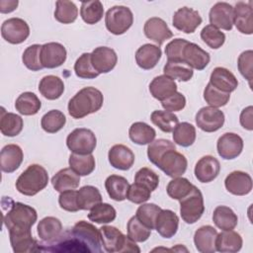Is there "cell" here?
I'll return each mask as SVG.
<instances>
[{"label": "cell", "mask_w": 253, "mask_h": 253, "mask_svg": "<svg viewBox=\"0 0 253 253\" xmlns=\"http://www.w3.org/2000/svg\"><path fill=\"white\" fill-rule=\"evenodd\" d=\"M149 92L152 97L160 102L177 92L176 82L165 74L156 76L149 84Z\"/></svg>", "instance_id": "28"}, {"label": "cell", "mask_w": 253, "mask_h": 253, "mask_svg": "<svg viewBox=\"0 0 253 253\" xmlns=\"http://www.w3.org/2000/svg\"><path fill=\"white\" fill-rule=\"evenodd\" d=\"M130 140L138 145H145L152 142L156 136L155 129L143 122L133 123L128 129Z\"/></svg>", "instance_id": "35"}, {"label": "cell", "mask_w": 253, "mask_h": 253, "mask_svg": "<svg viewBox=\"0 0 253 253\" xmlns=\"http://www.w3.org/2000/svg\"><path fill=\"white\" fill-rule=\"evenodd\" d=\"M71 231L86 245L89 252H102L101 233L95 225L85 220H79L73 225Z\"/></svg>", "instance_id": "9"}, {"label": "cell", "mask_w": 253, "mask_h": 253, "mask_svg": "<svg viewBox=\"0 0 253 253\" xmlns=\"http://www.w3.org/2000/svg\"><path fill=\"white\" fill-rule=\"evenodd\" d=\"M127 236L134 242H144L146 241L151 233V230L142 224L135 215L131 216L127 221L126 225Z\"/></svg>", "instance_id": "53"}, {"label": "cell", "mask_w": 253, "mask_h": 253, "mask_svg": "<svg viewBox=\"0 0 253 253\" xmlns=\"http://www.w3.org/2000/svg\"><path fill=\"white\" fill-rule=\"evenodd\" d=\"M161 106L164 108V110L169 112H179L183 110L186 106V98L185 96L180 93L176 92L172 96L168 97L164 101L161 102Z\"/></svg>", "instance_id": "61"}, {"label": "cell", "mask_w": 253, "mask_h": 253, "mask_svg": "<svg viewBox=\"0 0 253 253\" xmlns=\"http://www.w3.org/2000/svg\"><path fill=\"white\" fill-rule=\"evenodd\" d=\"M242 237L233 230H223L215 238V251L221 253H236L242 248Z\"/></svg>", "instance_id": "30"}, {"label": "cell", "mask_w": 253, "mask_h": 253, "mask_svg": "<svg viewBox=\"0 0 253 253\" xmlns=\"http://www.w3.org/2000/svg\"><path fill=\"white\" fill-rule=\"evenodd\" d=\"M237 66L240 74L249 82V85L251 86L253 77V51L251 49L241 52L237 59Z\"/></svg>", "instance_id": "57"}, {"label": "cell", "mask_w": 253, "mask_h": 253, "mask_svg": "<svg viewBox=\"0 0 253 253\" xmlns=\"http://www.w3.org/2000/svg\"><path fill=\"white\" fill-rule=\"evenodd\" d=\"M162 55L161 48L158 45L145 43L138 47L135 52V61L137 65L144 69L149 70L156 66Z\"/></svg>", "instance_id": "29"}, {"label": "cell", "mask_w": 253, "mask_h": 253, "mask_svg": "<svg viewBox=\"0 0 253 253\" xmlns=\"http://www.w3.org/2000/svg\"><path fill=\"white\" fill-rule=\"evenodd\" d=\"M38 235L44 242L55 240L62 233V223L54 216H45L38 223Z\"/></svg>", "instance_id": "32"}, {"label": "cell", "mask_w": 253, "mask_h": 253, "mask_svg": "<svg viewBox=\"0 0 253 253\" xmlns=\"http://www.w3.org/2000/svg\"><path fill=\"white\" fill-rule=\"evenodd\" d=\"M12 249L15 253L32 252L39 250V242L33 237L30 230H9Z\"/></svg>", "instance_id": "24"}, {"label": "cell", "mask_w": 253, "mask_h": 253, "mask_svg": "<svg viewBox=\"0 0 253 253\" xmlns=\"http://www.w3.org/2000/svg\"><path fill=\"white\" fill-rule=\"evenodd\" d=\"M99 230L101 233L102 245L107 252H140L136 243L117 227L103 225Z\"/></svg>", "instance_id": "4"}, {"label": "cell", "mask_w": 253, "mask_h": 253, "mask_svg": "<svg viewBox=\"0 0 253 253\" xmlns=\"http://www.w3.org/2000/svg\"><path fill=\"white\" fill-rule=\"evenodd\" d=\"M203 20L197 10L189 7L178 9L172 19V25L185 34H192L202 24Z\"/></svg>", "instance_id": "12"}, {"label": "cell", "mask_w": 253, "mask_h": 253, "mask_svg": "<svg viewBox=\"0 0 253 253\" xmlns=\"http://www.w3.org/2000/svg\"><path fill=\"white\" fill-rule=\"evenodd\" d=\"M240 125L247 130L253 129V107L248 106L242 110L240 114Z\"/></svg>", "instance_id": "62"}, {"label": "cell", "mask_w": 253, "mask_h": 253, "mask_svg": "<svg viewBox=\"0 0 253 253\" xmlns=\"http://www.w3.org/2000/svg\"><path fill=\"white\" fill-rule=\"evenodd\" d=\"M117 216V211L113 206L107 203H100L93 207L88 213V218L99 224H106L114 221Z\"/></svg>", "instance_id": "44"}, {"label": "cell", "mask_w": 253, "mask_h": 253, "mask_svg": "<svg viewBox=\"0 0 253 253\" xmlns=\"http://www.w3.org/2000/svg\"><path fill=\"white\" fill-rule=\"evenodd\" d=\"M58 204L60 208L66 211L75 212L80 211L77 204V191L75 190L61 192L58 197Z\"/></svg>", "instance_id": "60"}, {"label": "cell", "mask_w": 253, "mask_h": 253, "mask_svg": "<svg viewBox=\"0 0 253 253\" xmlns=\"http://www.w3.org/2000/svg\"><path fill=\"white\" fill-rule=\"evenodd\" d=\"M104 15V7L101 1H84L81 3L80 16L82 20L89 25H94L100 22Z\"/></svg>", "instance_id": "41"}, {"label": "cell", "mask_w": 253, "mask_h": 253, "mask_svg": "<svg viewBox=\"0 0 253 253\" xmlns=\"http://www.w3.org/2000/svg\"><path fill=\"white\" fill-rule=\"evenodd\" d=\"M144 35L147 39L161 45L166 40L173 37L172 31L168 28L166 22L158 17L149 18L143 27Z\"/></svg>", "instance_id": "21"}, {"label": "cell", "mask_w": 253, "mask_h": 253, "mask_svg": "<svg viewBox=\"0 0 253 253\" xmlns=\"http://www.w3.org/2000/svg\"><path fill=\"white\" fill-rule=\"evenodd\" d=\"M74 71L77 77L82 79H94L100 74L94 69L91 62V53H82L74 63Z\"/></svg>", "instance_id": "49"}, {"label": "cell", "mask_w": 253, "mask_h": 253, "mask_svg": "<svg viewBox=\"0 0 253 253\" xmlns=\"http://www.w3.org/2000/svg\"><path fill=\"white\" fill-rule=\"evenodd\" d=\"M128 187L127 180L120 175H110L105 181V188L109 197L116 202H122L126 199Z\"/></svg>", "instance_id": "34"}, {"label": "cell", "mask_w": 253, "mask_h": 253, "mask_svg": "<svg viewBox=\"0 0 253 253\" xmlns=\"http://www.w3.org/2000/svg\"><path fill=\"white\" fill-rule=\"evenodd\" d=\"M24 126L23 119L14 113H8L2 108L0 117V130L5 136H16L18 135Z\"/></svg>", "instance_id": "37"}, {"label": "cell", "mask_w": 253, "mask_h": 253, "mask_svg": "<svg viewBox=\"0 0 253 253\" xmlns=\"http://www.w3.org/2000/svg\"><path fill=\"white\" fill-rule=\"evenodd\" d=\"M134 182L141 184L151 192L155 191L159 185V176L150 168H140L134 176Z\"/></svg>", "instance_id": "56"}, {"label": "cell", "mask_w": 253, "mask_h": 253, "mask_svg": "<svg viewBox=\"0 0 253 253\" xmlns=\"http://www.w3.org/2000/svg\"><path fill=\"white\" fill-rule=\"evenodd\" d=\"M66 123L64 114L59 110H50L42 117V128L48 133H55L59 131Z\"/></svg>", "instance_id": "47"}, {"label": "cell", "mask_w": 253, "mask_h": 253, "mask_svg": "<svg viewBox=\"0 0 253 253\" xmlns=\"http://www.w3.org/2000/svg\"><path fill=\"white\" fill-rule=\"evenodd\" d=\"M210 83L216 89L224 92L231 93L236 90L238 81L235 75L224 67H215L210 76Z\"/></svg>", "instance_id": "25"}, {"label": "cell", "mask_w": 253, "mask_h": 253, "mask_svg": "<svg viewBox=\"0 0 253 253\" xmlns=\"http://www.w3.org/2000/svg\"><path fill=\"white\" fill-rule=\"evenodd\" d=\"M155 166L162 170L167 176L176 178L186 172L188 161L185 155L176 151V149H170L161 155Z\"/></svg>", "instance_id": "8"}, {"label": "cell", "mask_w": 253, "mask_h": 253, "mask_svg": "<svg viewBox=\"0 0 253 253\" xmlns=\"http://www.w3.org/2000/svg\"><path fill=\"white\" fill-rule=\"evenodd\" d=\"M196 124L199 128L206 132L218 130L224 124V114L214 107H203L196 114Z\"/></svg>", "instance_id": "11"}, {"label": "cell", "mask_w": 253, "mask_h": 253, "mask_svg": "<svg viewBox=\"0 0 253 253\" xmlns=\"http://www.w3.org/2000/svg\"><path fill=\"white\" fill-rule=\"evenodd\" d=\"M204 99L211 107L219 108V107L225 106L228 103V101L230 99V94L224 93V92L214 88L209 82L204 90Z\"/></svg>", "instance_id": "55"}, {"label": "cell", "mask_w": 253, "mask_h": 253, "mask_svg": "<svg viewBox=\"0 0 253 253\" xmlns=\"http://www.w3.org/2000/svg\"><path fill=\"white\" fill-rule=\"evenodd\" d=\"M67 52L63 44L59 42H47L42 45L41 62L43 68H55L66 60Z\"/></svg>", "instance_id": "14"}, {"label": "cell", "mask_w": 253, "mask_h": 253, "mask_svg": "<svg viewBox=\"0 0 253 253\" xmlns=\"http://www.w3.org/2000/svg\"><path fill=\"white\" fill-rule=\"evenodd\" d=\"M150 120L153 125L159 127L163 132H171L175 128V126L179 124L178 117L169 111H161L156 110L153 111Z\"/></svg>", "instance_id": "46"}, {"label": "cell", "mask_w": 253, "mask_h": 253, "mask_svg": "<svg viewBox=\"0 0 253 253\" xmlns=\"http://www.w3.org/2000/svg\"><path fill=\"white\" fill-rule=\"evenodd\" d=\"M66 145L72 153L92 154L97 145V138L91 129L79 127L68 134Z\"/></svg>", "instance_id": "7"}, {"label": "cell", "mask_w": 253, "mask_h": 253, "mask_svg": "<svg viewBox=\"0 0 253 253\" xmlns=\"http://www.w3.org/2000/svg\"><path fill=\"white\" fill-rule=\"evenodd\" d=\"M39 91L45 99L56 100L64 92V83L55 75H46L40 81Z\"/></svg>", "instance_id": "33"}, {"label": "cell", "mask_w": 253, "mask_h": 253, "mask_svg": "<svg viewBox=\"0 0 253 253\" xmlns=\"http://www.w3.org/2000/svg\"><path fill=\"white\" fill-rule=\"evenodd\" d=\"M163 72L173 80L183 82L189 81L194 75L193 69L183 61H167L163 67Z\"/></svg>", "instance_id": "42"}, {"label": "cell", "mask_w": 253, "mask_h": 253, "mask_svg": "<svg viewBox=\"0 0 253 253\" xmlns=\"http://www.w3.org/2000/svg\"><path fill=\"white\" fill-rule=\"evenodd\" d=\"M19 2L17 0H1L0 1V12L3 14L11 13L17 9Z\"/></svg>", "instance_id": "63"}, {"label": "cell", "mask_w": 253, "mask_h": 253, "mask_svg": "<svg viewBox=\"0 0 253 253\" xmlns=\"http://www.w3.org/2000/svg\"><path fill=\"white\" fill-rule=\"evenodd\" d=\"M194 185L184 177L173 178L167 185L166 192L168 196L173 200L180 201L185 198L192 191Z\"/></svg>", "instance_id": "48"}, {"label": "cell", "mask_w": 253, "mask_h": 253, "mask_svg": "<svg viewBox=\"0 0 253 253\" xmlns=\"http://www.w3.org/2000/svg\"><path fill=\"white\" fill-rule=\"evenodd\" d=\"M212 221L221 230H232L238 223V217L229 207L218 206L213 211Z\"/></svg>", "instance_id": "36"}, {"label": "cell", "mask_w": 253, "mask_h": 253, "mask_svg": "<svg viewBox=\"0 0 253 253\" xmlns=\"http://www.w3.org/2000/svg\"><path fill=\"white\" fill-rule=\"evenodd\" d=\"M51 184L54 190L59 193L67 190H74L80 184V176L70 167L63 168L51 178Z\"/></svg>", "instance_id": "31"}, {"label": "cell", "mask_w": 253, "mask_h": 253, "mask_svg": "<svg viewBox=\"0 0 253 253\" xmlns=\"http://www.w3.org/2000/svg\"><path fill=\"white\" fill-rule=\"evenodd\" d=\"M179 217L171 210H162L158 212L154 228L163 238L173 237L178 230Z\"/></svg>", "instance_id": "23"}, {"label": "cell", "mask_w": 253, "mask_h": 253, "mask_svg": "<svg viewBox=\"0 0 253 253\" xmlns=\"http://www.w3.org/2000/svg\"><path fill=\"white\" fill-rule=\"evenodd\" d=\"M173 140L180 146H191L196 140L195 126L187 122L179 123L173 129Z\"/></svg>", "instance_id": "43"}, {"label": "cell", "mask_w": 253, "mask_h": 253, "mask_svg": "<svg viewBox=\"0 0 253 253\" xmlns=\"http://www.w3.org/2000/svg\"><path fill=\"white\" fill-rule=\"evenodd\" d=\"M91 62L99 73H108L113 70L118 62L116 51L108 46H98L91 52Z\"/></svg>", "instance_id": "16"}, {"label": "cell", "mask_w": 253, "mask_h": 253, "mask_svg": "<svg viewBox=\"0 0 253 253\" xmlns=\"http://www.w3.org/2000/svg\"><path fill=\"white\" fill-rule=\"evenodd\" d=\"M201 39L211 48L217 49L224 43L225 35L217 28L211 25H207L201 31Z\"/></svg>", "instance_id": "52"}, {"label": "cell", "mask_w": 253, "mask_h": 253, "mask_svg": "<svg viewBox=\"0 0 253 253\" xmlns=\"http://www.w3.org/2000/svg\"><path fill=\"white\" fill-rule=\"evenodd\" d=\"M1 36L9 43L19 44L24 42L30 36V27L21 18H10L3 22Z\"/></svg>", "instance_id": "10"}, {"label": "cell", "mask_w": 253, "mask_h": 253, "mask_svg": "<svg viewBox=\"0 0 253 253\" xmlns=\"http://www.w3.org/2000/svg\"><path fill=\"white\" fill-rule=\"evenodd\" d=\"M100 203H102V195L96 187L87 185L77 191V204L79 210H91Z\"/></svg>", "instance_id": "39"}, {"label": "cell", "mask_w": 253, "mask_h": 253, "mask_svg": "<svg viewBox=\"0 0 253 253\" xmlns=\"http://www.w3.org/2000/svg\"><path fill=\"white\" fill-rule=\"evenodd\" d=\"M24 154L22 148L17 144L5 145L0 153L1 170L5 173H13L23 162Z\"/></svg>", "instance_id": "26"}, {"label": "cell", "mask_w": 253, "mask_h": 253, "mask_svg": "<svg viewBox=\"0 0 253 253\" xmlns=\"http://www.w3.org/2000/svg\"><path fill=\"white\" fill-rule=\"evenodd\" d=\"M170 149H176L175 144L171 140L165 139V138L155 139L148 144V147H147L148 160L152 164L156 165L161 155Z\"/></svg>", "instance_id": "51"}, {"label": "cell", "mask_w": 253, "mask_h": 253, "mask_svg": "<svg viewBox=\"0 0 253 253\" xmlns=\"http://www.w3.org/2000/svg\"><path fill=\"white\" fill-rule=\"evenodd\" d=\"M224 186L232 195L245 196L252 190V178L248 173L236 170L226 176Z\"/></svg>", "instance_id": "18"}, {"label": "cell", "mask_w": 253, "mask_h": 253, "mask_svg": "<svg viewBox=\"0 0 253 253\" xmlns=\"http://www.w3.org/2000/svg\"><path fill=\"white\" fill-rule=\"evenodd\" d=\"M210 25L230 31L233 27V7L226 2H217L210 10Z\"/></svg>", "instance_id": "15"}, {"label": "cell", "mask_w": 253, "mask_h": 253, "mask_svg": "<svg viewBox=\"0 0 253 253\" xmlns=\"http://www.w3.org/2000/svg\"><path fill=\"white\" fill-rule=\"evenodd\" d=\"M179 202L180 214L186 223L193 224L202 217L205 211L204 198L202 192L196 186L193 187L189 195L181 199Z\"/></svg>", "instance_id": "5"}, {"label": "cell", "mask_w": 253, "mask_h": 253, "mask_svg": "<svg viewBox=\"0 0 253 253\" xmlns=\"http://www.w3.org/2000/svg\"><path fill=\"white\" fill-rule=\"evenodd\" d=\"M218 155L226 160L238 157L243 150V139L234 132H225L216 142Z\"/></svg>", "instance_id": "13"}, {"label": "cell", "mask_w": 253, "mask_h": 253, "mask_svg": "<svg viewBox=\"0 0 253 253\" xmlns=\"http://www.w3.org/2000/svg\"><path fill=\"white\" fill-rule=\"evenodd\" d=\"M220 163L211 155L203 156L195 165V177L201 183H210L213 181L219 174Z\"/></svg>", "instance_id": "20"}, {"label": "cell", "mask_w": 253, "mask_h": 253, "mask_svg": "<svg viewBox=\"0 0 253 253\" xmlns=\"http://www.w3.org/2000/svg\"><path fill=\"white\" fill-rule=\"evenodd\" d=\"M104 103L102 92L95 87H84L68 102V114L74 119H82L99 111Z\"/></svg>", "instance_id": "1"}, {"label": "cell", "mask_w": 253, "mask_h": 253, "mask_svg": "<svg viewBox=\"0 0 253 253\" xmlns=\"http://www.w3.org/2000/svg\"><path fill=\"white\" fill-rule=\"evenodd\" d=\"M41 44H32L28 46L22 55V60L24 65L32 70V71H39L43 68L41 62Z\"/></svg>", "instance_id": "54"}, {"label": "cell", "mask_w": 253, "mask_h": 253, "mask_svg": "<svg viewBox=\"0 0 253 253\" xmlns=\"http://www.w3.org/2000/svg\"><path fill=\"white\" fill-rule=\"evenodd\" d=\"M42 107V102L39 97L33 92H24L16 99L15 108L24 116L36 115Z\"/></svg>", "instance_id": "38"}, {"label": "cell", "mask_w": 253, "mask_h": 253, "mask_svg": "<svg viewBox=\"0 0 253 253\" xmlns=\"http://www.w3.org/2000/svg\"><path fill=\"white\" fill-rule=\"evenodd\" d=\"M133 23L131 10L126 6H114L110 8L105 16L107 30L116 36L125 34Z\"/></svg>", "instance_id": "6"}, {"label": "cell", "mask_w": 253, "mask_h": 253, "mask_svg": "<svg viewBox=\"0 0 253 253\" xmlns=\"http://www.w3.org/2000/svg\"><path fill=\"white\" fill-rule=\"evenodd\" d=\"M233 24L236 29L244 35L253 33V10L251 2L239 1L233 8Z\"/></svg>", "instance_id": "19"}, {"label": "cell", "mask_w": 253, "mask_h": 253, "mask_svg": "<svg viewBox=\"0 0 253 253\" xmlns=\"http://www.w3.org/2000/svg\"><path fill=\"white\" fill-rule=\"evenodd\" d=\"M217 231L211 225H203L195 231L194 243L201 253L215 252V238Z\"/></svg>", "instance_id": "27"}, {"label": "cell", "mask_w": 253, "mask_h": 253, "mask_svg": "<svg viewBox=\"0 0 253 253\" xmlns=\"http://www.w3.org/2000/svg\"><path fill=\"white\" fill-rule=\"evenodd\" d=\"M38 218L37 211L26 204L12 203L10 210L4 215V225L8 230H30Z\"/></svg>", "instance_id": "3"}, {"label": "cell", "mask_w": 253, "mask_h": 253, "mask_svg": "<svg viewBox=\"0 0 253 253\" xmlns=\"http://www.w3.org/2000/svg\"><path fill=\"white\" fill-rule=\"evenodd\" d=\"M150 196L151 191L136 182L129 185L126 193V199L133 204H143L150 199Z\"/></svg>", "instance_id": "58"}, {"label": "cell", "mask_w": 253, "mask_h": 253, "mask_svg": "<svg viewBox=\"0 0 253 253\" xmlns=\"http://www.w3.org/2000/svg\"><path fill=\"white\" fill-rule=\"evenodd\" d=\"M160 211L161 208L155 204H143L136 210L135 216L142 224L152 230L155 225L156 216Z\"/></svg>", "instance_id": "50"}, {"label": "cell", "mask_w": 253, "mask_h": 253, "mask_svg": "<svg viewBox=\"0 0 253 253\" xmlns=\"http://www.w3.org/2000/svg\"><path fill=\"white\" fill-rule=\"evenodd\" d=\"M48 183L47 171L40 164H31L16 181V189L25 196H35Z\"/></svg>", "instance_id": "2"}, {"label": "cell", "mask_w": 253, "mask_h": 253, "mask_svg": "<svg viewBox=\"0 0 253 253\" xmlns=\"http://www.w3.org/2000/svg\"><path fill=\"white\" fill-rule=\"evenodd\" d=\"M189 42L184 39H174L166 44L165 53L167 56V61H183V49Z\"/></svg>", "instance_id": "59"}, {"label": "cell", "mask_w": 253, "mask_h": 253, "mask_svg": "<svg viewBox=\"0 0 253 253\" xmlns=\"http://www.w3.org/2000/svg\"><path fill=\"white\" fill-rule=\"evenodd\" d=\"M182 59L183 62H185L192 69L203 70L210 63L211 56L210 53L203 49L200 45L189 42L183 49Z\"/></svg>", "instance_id": "17"}, {"label": "cell", "mask_w": 253, "mask_h": 253, "mask_svg": "<svg viewBox=\"0 0 253 253\" xmlns=\"http://www.w3.org/2000/svg\"><path fill=\"white\" fill-rule=\"evenodd\" d=\"M70 168L79 176H87L95 169V158L92 154L72 153L68 160Z\"/></svg>", "instance_id": "40"}, {"label": "cell", "mask_w": 253, "mask_h": 253, "mask_svg": "<svg viewBox=\"0 0 253 253\" xmlns=\"http://www.w3.org/2000/svg\"><path fill=\"white\" fill-rule=\"evenodd\" d=\"M108 159L111 166L126 171L132 167L135 157L132 150L126 145L115 144L108 152Z\"/></svg>", "instance_id": "22"}, {"label": "cell", "mask_w": 253, "mask_h": 253, "mask_svg": "<svg viewBox=\"0 0 253 253\" xmlns=\"http://www.w3.org/2000/svg\"><path fill=\"white\" fill-rule=\"evenodd\" d=\"M78 16V9L72 1L58 0L55 3L54 18L61 24H71Z\"/></svg>", "instance_id": "45"}]
</instances>
